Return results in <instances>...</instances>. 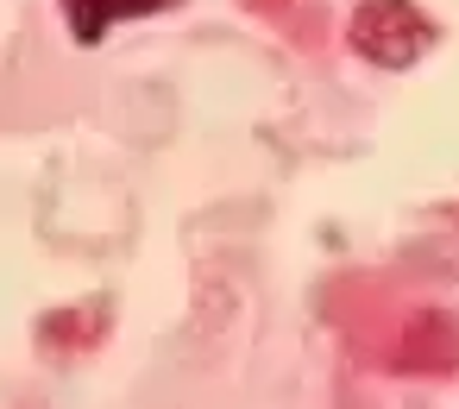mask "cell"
I'll return each mask as SVG.
<instances>
[{
	"mask_svg": "<svg viewBox=\"0 0 459 409\" xmlns=\"http://www.w3.org/2000/svg\"><path fill=\"white\" fill-rule=\"evenodd\" d=\"M440 26L415 7V0H365L352 13V45L359 57L384 64V70H409L421 51H434Z\"/></svg>",
	"mask_w": 459,
	"mask_h": 409,
	"instance_id": "obj_1",
	"label": "cell"
},
{
	"mask_svg": "<svg viewBox=\"0 0 459 409\" xmlns=\"http://www.w3.org/2000/svg\"><path fill=\"white\" fill-rule=\"evenodd\" d=\"M64 7H70V32H76V45H101L120 20L164 13L170 0H64Z\"/></svg>",
	"mask_w": 459,
	"mask_h": 409,
	"instance_id": "obj_2",
	"label": "cell"
}]
</instances>
